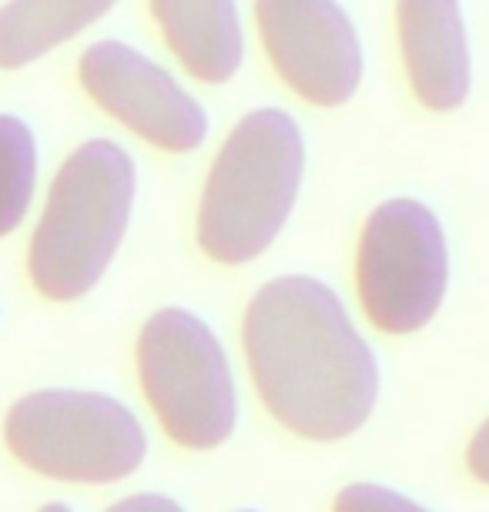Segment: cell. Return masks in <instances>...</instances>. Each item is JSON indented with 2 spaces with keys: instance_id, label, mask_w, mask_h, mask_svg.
Here are the masks:
<instances>
[{
  "instance_id": "obj_1",
  "label": "cell",
  "mask_w": 489,
  "mask_h": 512,
  "mask_svg": "<svg viewBox=\"0 0 489 512\" xmlns=\"http://www.w3.org/2000/svg\"><path fill=\"white\" fill-rule=\"evenodd\" d=\"M242 342L265 409L295 436L349 439L376 409V352L319 278L282 275L258 288L245 308Z\"/></svg>"
},
{
  "instance_id": "obj_2",
  "label": "cell",
  "mask_w": 489,
  "mask_h": 512,
  "mask_svg": "<svg viewBox=\"0 0 489 512\" xmlns=\"http://www.w3.org/2000/svg\"><path fill=\"white\" fill-rule=\"evenodd\" d=\"M305 175V138L282 108L245 114L225 138L198 201V245L212 262L245 265L282 235Z\"/></svg>"
},
{
  "instance_id": "obj_3",
  "label": "cell",
  "mask_w": 489,
  "mask_h": 512,
  "mask_svg": "<svg viewBox=\"0 0 489 512\" xmlns=\"http://www.w3.org/2000/svg\"><path fill=\"white\" fill-rule=\"evenodd\" d=\"M138 168L121 144L84 141L57 171L27 251L34 288L51 302L88 295L128 231Z\"/></svg>"
},
{
  "instance_id": "obj_4",
  "label": "cell",
  "mask_w": 489,
  "mask_h": 512,
  "mask_svg": "<svg viewBox=\"0 0 489 512\" xmlns=\"http://www.w3.org/2000/svg\"><path fill=\"white\" fill-rule=\"evenodd\" d=\"M4 442L37 476L78 486L121 482L148 456L145 425L128 405L78 389H44L14 402Z\"/></svg>"
},
{
  "instance_id": "obj_5",
  "label": "cell",
  "mask_w": 489,
  "mask_h": 512,
  "mask_svg": "<svg viewBox=\"0 0 489 512\" xmlns=\"http://www.w3.org/2000/svg\"><path fill=\"white\" fill-rule=\"evenodd\" d=\"M138 375L161 429L181 449H218L235 432L238 392L228 355L205 318L161 308L138 338Z\"/></svg>"
},
{
  "instance_id": "obj_6",
  "label": "cell",
  "mask_w": 489,
  "mask_h": 512,
  "mask_svg": "<svg viewBox=\"0 0 489 512\" xmlns=\"http://www.w3.org/2000/svg\"><path fill=\"white\" fill-rule=\"evenodd\" d=\"M356 285L379 332L412 335L433 322L449 288V245L423 201L392 198L366 218Z\"/></svg>"
},
{
  "instance_id": "obj_7",
  "label": "cell",
  "mask_w": 489,
  "mask_h": 512,
  "mask_svg": "<svg viewBox=\"0 0 489 512\" xmlns=\"http://www.w3.org/2000/svg\"><path fill=\"white\" fill-rule=\"evenodd\" d=\"M265 54L315 108H342L362 84V44L339 0H255Z\"/></svg>"
},
{
  "instance_id": "obj_8",
  "label": "cell",
  "mask_w": 489,
  "mask_h": 512,
  "mask_svg": "<svg viewBox=\"0 0 489 512\" xmlns=\"http://www.w3.org/2000/svg\"><path fill=\"white\" fill-rule=\"evenodd\" d=\"M78 77L91 101L141 141L188 154L208 138V111L158 61L124 41H98L81 54Z\"/></svg>"
},
{
  "instance_id": "obj_9",
  "label": "cell",
  "mask_w": 489,
  "mask_h": 512,
  "mask_svg": "<svg viewBox=\"0 0 489 512\" xmlns=\"http://www.w3.org/2000/svg\"><path fill=\"white\" fill-rule=\"evenodd\" d=\"M402 64L429 111L463 108L473 88V54L459 0H399Z\"/></svg>"
},
{
  "instance_id": "obj_10",
  "label": "cell",
  "mask_w": 489,
  "mask_h": 512,
  "mask_svg": "<svg viewBox=\"0 0 489 512\" xmlns=\"http://www.w3.org/2000/svg\"><path fill=\"white\" fill-rule=\"evenodd\" d=\"M161 37L205 84H225L245 61V31L235 0H151Z\"/></svg>"
},
{
  "instance_id": "obj_11",
  "label": "cell",
  "mask_w": 489,
  "mask_h": 512,
  "mask_svg": "<svg viewBox=\"0 0 489 512\" xmlns=\"http://www.w3.org/2000/svg\"><path fill=\"white\" fill-rule=\"evenodd\" d=\"M118 0H7L0 7V71L37 61L88 31Z\"/></svg>"
},
{
  "instance_id": "obj_12",
  "label": "cell",
  "mask_w": 489,
  "mask_h": 512,
  "mask_svg": "<svg viewBox=\"0 0 489 512\" xmlns=\"http://www.w3.org/2000/svg\"><path fill=\"white\" fill-rule=\"evenodd\" d=\"M37 185V144L31 128L0 114V238L11 235L31 208Z\"/></svg>"
},
{
  "instance_id": "obj_13",
  "label": "cell",
  "mask_w": 489,
  "mask_h": 512,
  "mask_svg": "<svg viewBox=\"0 0 489 512\" xmlns=\"http://www.w3.org/2000/svg\"><path fill=\"white\" fill-rule=\"evenodd\" d=\"M332 512H433L423 502L402 496L396 489L376 486V482H352L332 502Z\"/></svg>"
},
{
  "instance_id": "obj_14",
  "label": "cell",
  "mask_w": 489,
  "mask_h": 512,
  "mask_svg": "<svg viewBox=\"0 0 489 512\" xmlns=\"http://www.w3.org/2000/svg\"><path fill=\"white\" fill-rule=\"evenodd\" d=\"M104 512H185V509H181V502H175L171 496H161V492H138V496L114 502V506Z\"/></svg>"
},
{
  "instance_id": "obj_15",
  "label": "cell",
  "mask_w": 489,
  "mask_h": 512,
  "mask_svg": "<svg viewBox=\"0 0 489 512\" xmlns=\"http://www.w3.org/2000/svg\"><path fill=\"white\" fill-rule=\"evenodd\" d=\"M466 462H469V472H473V476L483 482V486H489V419L479 425L473 442H469Z\"/></svg>"
},
{
  "instance_id": "obj_16",
  "label": "cell",
  "mask_w": 489,
  "mask_h": 512,
  "mask_svg": "<svg viewBox=\"0 0 489 512\" xmlns=\"http://www.w3.org/2000/svg\"><path fill=\"white\" fill-rule=\"evenodd\" d=\"M41 512H71V509H67L64 502H51V506H44Z\"/></svg>"
}]
</instances>
